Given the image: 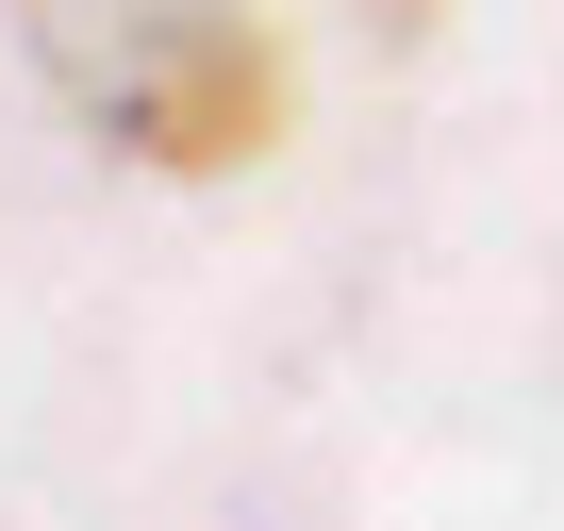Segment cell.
Segmentation results:
<instances>
[{
  "label": "cell",
  "mask_w": 564,
  "mask_h": 531,
  "mask_svg": "<svg viewBox=\"0 0 564 531\" xmlns=\"http://www.w3.org/2000/svg\"><path fill=\"white\" fill-rule=\"evenodd\" d=\"M34 67L133 150V166H249L282 133V51L249 0H18Z\"/></svg>",
  "instance_id": "6da1fadb"
}]
</instances>
